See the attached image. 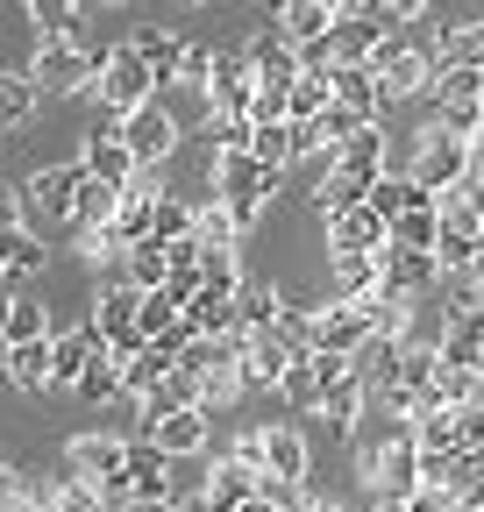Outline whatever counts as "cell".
I'll return each instance as SVG.
<instances>
[{
	"mask_svg": "<svg viewBox=\"0 0 484 512\" xmlns=\"http://www.w3.org/2000/svg\"><path fill=\"white\" fill-rule=\"evenodd\" d=\"M186 320H193V328L200 335H242V292H200L193 306H186Z\"/></svg>",
	"mask_w": 484,
	"mask_h": 512,
	"instance_id": "27",
	"label": "cell"
},
{
	"mask_svg": "<svg viewBox=\"0 0 484 512\" xmlns=\"http://www.w3.org/2000/svg\"><path fill=\"white\" fill-rule=\"evenodd\" d=\"M8 512H50V505H43V498H15Z\"/></svg>",
	"mask_w": 484,
	"mask_h": 512,
	"instance_id": "59",
	"label": "cell"
},
{
	"mask_svg": "<svg viewBox=\"0 0 484 512\" xmlns=\"http://www.w3.org/2000/svg\"><path fill=\"white\" fill-rule=\"evenodd\" d=\"M121 491H129V498H178L171 456H164L157 441H129V477H121Z\"/></svg>",
	"mask_w": 484,
	"mask_h": 512,
	"instance_id": "20",
	"label": "cell"
},
{
	"mask_svg": "<svg viewBox=\"0 0 484 512\" xmlns=\"http://www.w3.org/2000/svg\"><path fill=\"white\" fill-rule=\"evenodd\" d=\"M8 278H15V271H8V264H0V292H8Z\"/></svg>",
	"mask_w": 484,
	"mask_h": 512,
	"instance_id": "62",
	"label": "cell"
},
{
	"mask_svg": "<svg viewBox=\"0 0 484 512\" xmlns=\"http://www.w3.org/2000/svg\"><path fill=\"white\" fill-rule=\"evenodd\" d=\"M200 143H207L214 157H228V150H250V143H257V121H250V114H207Z\"/></svg>",
	"mask_w": 484,
	"mask_h": 512,
	"instance_id": "36",
	"label": "cell"
},
{
	"mask_svg": "<svg viewBox=\"0 0 484 512\" xmlns=\"http://www.w3.org/2000/svg\"><path fill=\"white\" fill-rule=\"evenodd\" d=\"M65 463L79 477H93V484H121V477H129V441H121V434H79L65 448Z\"/></svg>",
	"mask_w": 484,
	"mask_h": 512,
	"instance_id": "15",
	"label": "cell"
},
{
	"mask_svg": "<svg viewBox=\"0 0 484 512\" xmlns=\"http://www.w3.org/2000/svg\"><path fill=\"white\" fill-rule=\"evenodd\" d=\"M378 292V256H335V299H371Z\"/></svg>",
	"mask_w": 484,
	"mask_h": 512,
	"instance_id": "41",
	"label": "cell"
},
{
	"mask_svg": "<svg viewBox=\"0 0 484 512\" xmlns=\"http://www.w3.org/2000/svg\"><path fill=\"white\" fill-rule=\"evenodd\" d=\"M363 406H371V384H363V377L349 370V377H335L328 392H321V406H314V413H321V427H335V434L349 441V427L363 420Z\"/></svg>",
	"mask_w": 484,
	"mask_h": 512,
	"instance_id": "22",
	"label": "cell"
},
{
	"mask_svg": "<svg viewBox=\"0 0 484 512\" xmlns=\"http://www.w3.org/2000/svg\"><path fill=\"white\" fill-rule=\"evenodd\" d=\"M0 370H8L15 392H50V384H57L50 342H15V349H0Z\"/></svg>",
	"mask_w": 484,
	"mask_h": 512,
	"instance_id": "23",
	"label": "cell"
},
{
	"mask_svg": "<svg viewBox=\"0 0 484 512\" xmlns=\"http://www.w3.org/2000/svg\"><path fill=\"white\" fill-rule=\"evenodd\" d=\"M15 342H50V306L8 299V349H15Z\"/></svg>",
	"mask_w": 484,
	"mask_h": 512,
	"instance_id": "44",
	"label": "cell"
},
{
	"mask_svg": "<svg viewBox=\"0 0 484 512\" xmlns=\"http://www.w3.org/2000/svg\"><path fill=\"white\" fill-rule=\"evenodd\" d=\"M242 228H235V214H228V200H200L193 207V242L200 249H221V242H235Z\"/></svg>",
	"mask_w": 484,
	"mask_h": 512,
	"instance_id": "39",
	"label": "cell"
},
{
	"mask_svg": "<svg viewBox=\"0 0 484 512\" xmlns=\"http://www.w3.org/2000/svg\"><path fill=\"white\" fill-rule=\"evenodd\" d=\"M257 491H264V477H257L250 463H235V456H221V463L200 477V505H207V512H242Z\"/></svg>",
	"mask_w": 484,
	"mask_h": 512,
	"instance_id": "16",
	"label": "cell"
},
{
	"mask_svg": "<svg viewBox=\"0 0 484 512\" xmlns=\"http://www.w3.org/2000/svg\"><path fill=\"white\" fill-rule=\"evenodd\" d=\"M178 313H186V306H178V299H171V292L157 285V292H143V313H136V320H143V335L157 342L164 328H178Z\"/></svg>",
	"mask_w": 484,
	"mask_h": 512,
	"instance_id": "49",
	"label": "cell"
},
{
	"mask_svg": "<svg viewBox=\"0 0 484 512\" xmlns=\"http://www.w3.org/2000/svg\"><path fill=\"white\" fill-rule=\"evenodd\" d=\"M79 164L100 178V185H136L143 178V164H136V150H129V136H121V114H107L93 136H86V150H79Z\"/></svg>",
	"mask_w": 484,
	"mask_h": 512,
	"instance_id": "9",
	"label": "cell"
},
{
	"mask_svg": "<svg viewBox=\"0 0 484 512\" xmlns=\"http://www.w3.org/2000/svg\"><path fill=\"white\" fill-rule=\"evenodd\" d=\"M171 242H157V235H143V242H129V256H121V278H129L136 292H157L164 278H171Z\"/></svg>",
	"mask_w": 484,
	"mask_h": 512,
	"instance_id": "25",
	"label": "cell"
},
{
	"mask_svg": "<svg viewBox=\"0 0 484 512\" xmlns=\"http://www.w3.org/2000/svg\"><path fill=\"white\" fill-rule=\"evenodd\" d=\"M8 228H22V200H8V192H0V235Z\"/></svg>",
	"mask_w": 484,
	"mask_h": 512,
	"instance_id": "55",
	"label": "cell"
},
{
	"mask_svg": "<svg viewBox=\"0 0 484 512\" xmlns=\"http://www.w3.org/2000/svg\"><path fill=\"white\" fill-rule=\"evenodd\" d=\"M79 249H86V264H114V256H129V242H121V228H114V221L79 228Z\"/></svg>",
	"mask_w": 484,
	"mask_h": 512,
	"instance_id": "48",
	"label": "cell"
},
{
	"mask_svg": "<svg viewBox=\"0 0 484 512\" xmlns=\"http://www.w3.org/2000/svg\"><path fill=\"white\" fill-rule=\"evenodd\" d=\"M371 8H378V15H392L399 29H406V22H428V0H371Z\"/></svg>",
	"mask_w": 484,
	"mask_h": 512,
	"instance_id": "52",
	"label": "cell"
},
{
	"mask_svg": "<svg viewBox=\"0 0 484 512\" xmlns=\"http://www.w3.org/2000/svg\"><path fill=\"white\" fill-rule=\"evenodd\" d=\"M0 349H8V292H0Z\"/></svg>",
	"mask_w": 484,
	"mask_h": 512,
	"instance_id": "60",
	"label": "cell"
},
{
	"mask_svg": "<svg viewBox=\"0 0 484 512\" xmlns=\"http://www.w3.org/2000/svg\"><path fill=\"white\" fill-rule=\"evenodd\" d=\"M442 278V264H435V249H378V285L385 292H406V299H420V292H428Z\"/></svg>",
	"mask_w": 484,
	"mask_h": 512,
	"instance_id": "14",
	"label": "cell"
},
{
	"mask_svg": "<svg viewBox=\"0 0 484 512\" xmlns=\"http://www.w3.org/2000/svg\"><path fill=\"white\" fill-rule=\"evenodd\" d=\"M22 8L43 29V43H79V8L86 0H22Z\"/></svg>",
	"mask_w": 484,
	"mask_h": 512,
	"instance_id": "34",
	"label": "cell"
},
{
	"mask_svg": "<svg viewBox=\"0 0 484 512\" xmlns=\"http://www.w3.org/2000/svg\"><path fill=\"white\" fill-rule=\"evenodd\" d=\"M0 264H8L15 278H36V271L50 264V249H43V235H29V228H8V235H0Z\"/></svg>",
	"mask_w": 484,
	"mask_h": 512,
	"instance_id": "37",
	"label": "cell"
},
{
	"mask_svg": "<svg viewBox=\"0 0 484 512\" xmlns=\"http://www.w3.org/2000/svg\"><path fill=\"white\" fill-rule=\"evenodd\" d=\"M121 136H129V150H136V164H143V171H157V164L178 150V114H171V107H157V100H143L136 114H121Z\"/></svg>",
	"mask_w": 484,
	"mask_h": 512,
	"instance_id": "10",
	"label": "cell"
},
{
	"mask_svg": "<svg viewBox=\"0 0 484 512\" xmlns=\"http://www.w3.org/2000/svg\"><path fill=\"white\" fill-rule=\"evenodd\" d=\"M200 271H207V285H214V292H242V264H235V242H221V249H200Z\"/></svg>",
	"mask_w": 484,
	"mask_h": 512,
	"instance_id": "47",
	"label": "cell"
},
{
	"mask_svg": "<svg viewBox=\"0 0 484 512\" xmlns=\"http://www.w3.org/2000/svg\"><path fill=\"white\" fill-rule=\"evenodd\" d=\"M242 57H250V72H257L264 86H292V79H299V43H292L285 29H264Z\"/></svg>",
	"mask_w": 484,
	"mask_h": 512,
	"instance_id": "21",
	"label": "cell"
},
{
	"mask_svg": "<svg viewBox=\"0 0 484 512\" xmlns=\"http://www.w3.org/2000/svg\"><path fill=\"white\" fill-rule=\"evenodd\" d=\"M335 15H371V0H328Z\"/></svg>",
	"mask_w": 484,
	"mask_h": 512,
	"instance_id": "57",
	"label": "cell"
},
{
	"mask_svg": "<svg viewBox=\"0 0 484 512\" xmlns=\"http://www.w3.org/2000/svg\"><path fill=\"white\" fill-rule=\"evenodd\" d=\"M335 107V86L321 79V72H299L292 86H285V114L292 121H314V114H328Z\"/></svg>",
	"mask_w": 484,
	"mask_h": 512,
	"instance_id": "35",
	"label": "cell"
},
{
	"mask_svg": "<svg viewBox=\"0 0 484 512\" xmlns=\"http://www.w3.org/2000/svg\"><path fill=\"white\" fill-rule=\"evenodd\" d=\"M150 235H157V242H171V249H178V242H193V207L178 200V192H164V200H157V221H150Z\"/></svg>",
	"mask_w": 484,
	"mask_h": 512,
	"instance_id": "45",
	"label": "cell"
},
{
	"mask_svg": "<svg viewBox=\"0 0 484 512\" xmlns=\"http://www.w3.org/2000/svg\"><path fill=\"white\" fill-rule=\"evenodd\" d=\"M242 512H285V498H278V491H257V498L242 505Z\"/></svg>",
	"mask_w": 484,
	"mask_h": 512,
	"instance_id": "56",
	"label": "cell"
},
{
	"mask_svg": "<svg viewBox=\"0 0 484 512\" xmlns=\"http://www.w3.org/2000/svg\"><path fill=\"white\" fill-rule=\"evenodd\" d=\"M79 185H86V164H50V171H36V178H29V200H36L50 221H65V228H72Z\"/></svg>",
	"mask_w": 484,
	"mask_h": 512,
	"instance_id": "19",
	"label": "cell"
},
{
	"mask_svg": "<svg viewBox=\"0 0 484 512\" xmlns=\"http://www.w3.org/2000/svg\"><path fill=\"white\" fill-rule=\"evenodd\" d=\"M86 8H121V0H86Z\"/></svg>",
	"mask_w": 484,
	"mask_h": 512,
	"instance_id": "61",
	"label": "cell"
},
{
	"mask_svg": "<svg viewBox=\"0 0 484 512\" xmlns=\"http://www.w3.org/2000/svg\"><path fill=\"white\" fill-rule=\"evenodd\" d=\"M150 86H157V72H150V64H143L129 43L107 50V57H100V72H93V100H100L107 114H136V107L150 100Z\"/></svg>",
	"mask_w": 484,
	"mask_h": 512,
	"instance_id": "3",
	"label": "cell"
},
{
	"mask_svg": "<svg viewBox=\"0 0 484 512\" xmlns=\"http://www.w3.org/2000/svg\"><path fill=\"white\" fill-rule=\"evenodd\" d=\"M129 512H186L178 498H129Z\"/></svg>",
	"mask_w": 484,
	"mask_h": 512,
	"instance_id": "54",
	"label": "cell"
},
{
	"mask_svg": "<svg viewBox=\"0 0 484 512\" xmlns=\"http://www.w3.org/2000/svg\"><path fill=\"white\" fill-rule=\"evenodd\" d=\"M50 512H107V484H93V477H65V484H57L50 491Z\"/></svg>",
	"mask_w": 484,
	"mask_h": 512,
	"instance_id": "43",
	"label": "cell"
},
{
	"mask_svg": "<svg viewBox=\"0 0 484 512\" xmlns=\"http://www.w3.org/2000/svg\"><path fill=\"white\" fill-rule=\"evenodd\" d=\"M214 57H221V50H200V43H186V50H178V86L207 93V79H214Z\"/></svg>",
	"mask_w": 484,
	"mask_h": 512,
	"instance_id": "50",
	"label": "cell"
},
{
	"mask_svg": "<svg viewBox=\"0 0 484 512\" xmlns=\"http://www.w3.org/2000/svg\"><path fill=\"white\" fill-rule=\"evenodd\" d=\"M278 185H285V171L264 164L257 150H228V157H214V192L228 200L235 228H250V221L264 214V200H278Z\"/></svg>",
	"mask_w": 484,
	"mask_h": 512,
	"instance_id": "1",
	"label": "cell"
},
{
	"mask_svg": "<svg viewBox=\"0 0 484 512\" xmlns=\"http://www.w3.org/2000/svg\"><path fill=\"white\" fill-rule=\"evenodd\" d=\"M278 313H285V292L278 285H242V335H264Z\"/></svg>",
	"mask_w": 484,
	"mask_h": 512,
	"instance_id": "42",
	"label": "cell"
},
{
	"mask_svg": "<svg viewBox=\"0 0 484 512\" xmlns=\"http://www.w3.org/2000/svg\"><path fill=\"white\" fill-rule=\"evenodd\" d=\"M307 470H314L307 434H299L292 420H271V427H264V491H278V484H307Z\"/></svg>",
	"mask_w": 484,
	"mask_h": 512,
	"instance_id": "11",
	"label": "cell"
},
{
	"mask_svg": "<svg viewBox=\"0 0 484 512\" xmlns=\"http://www.w3.org/2000/svg\"><path fill=\"white\" fill-rule=\"evenodd\" d=\"M363 342H371V313H363V299H328V306L307 313V349L356 356Z\"/></svg>",
	"mask_w": 484,
	"mask_h": 512,
	"instance_id": "6",
	"label": "cell"
},
{
	"mask_svg": "<svg viewBox=\"0 0 484 512\" xmlns=\"http://www.w3.org/2000/svg\"><path fill=\"white\" fill-rule=\"evenodd\" d=\"M36 79L29 72H0V136H15V128H29L36 121Z\"/></svg>",
	"mask_w": 484,
	"mask_h": 512,
	"instance_id": "33",
	"label": "cell"
},
{
	"mask_svg": "<svg viewBox=\"0 0 484 512\" xmlns=\"http://www.w3.org/2000/svg\"><path fill=\"white\" fill-rule=\"evenodd\" d=\"M278 392H285L292 406H321V370H314V356H307V349L292 356V370H285V384H278Z\"/></svg>",
	"mask_w": 484,
	"mask_h": 512,
	"instance_id": "46",
	"label": "cell"
},
{
	"mask_svg": "<svg viewBox=\"0 0 484 512\" xmlns=\"http://www.w3.org/2000/svg\"><path fill=\"white\" fill-rule=\"evenodd\" d=\"M143 292L129 285V278H121V285H107L100 299H93V328H100V342L121 356V363H129V356H143L150 349V335H143Z\"/></svg>",
	"mask_w": 484,
	"mask_h": 512,
	"instance_id": "2",
	"label": "cell"
},
{
	"mask_svg": "<svg viewBox=\"0 0 484 512\" xmlns=\"http://www.w3.org/2000/svg\"><path fill=\"white\" fill-rule=\"evenodd\" d=\"M328 86H335V107H342L349 121H378V114H385V86L371 79V64H335Z\"/></svg>",
	"mask_w": 484,
	"mask_h": 512,
	"instance_id": "18",
	"label": "cell"
},
{
	"mask_svg": "<svg viewBox=\"0 0 484 512\" xmlns=\"http://www.w3.org/2000/svg\"><path fill=\"white\" fill-rule=\"evenodd\" d=\"M335 22H342V15L328 8V0H292V8L278 15V29H285L299 50H307V43H328V29H335Z\"/></svg>",
	"mask_w": 484,
	"mask_h": 512,
	"instance_id": "32",
	"label": "cell"
},
{
	"mask_svg": "<svg viewBox=\"0 0 484 512\" xmlns=\"http://www.w3.org/2000/svg\"><path fill=\"white\" fill-rule=\"evenodd\" d=\"M228 456H235V463H250V470L264 477V427H242V434H235V448H228Z\"/></svg>",
	"mask_w": 484,
	"mask_h": 512,
	"instance_id": "51",
	"label": "cell"
},
{
	"mask_svg": "<svg viewBox=\"0 0 484 512\" xmlns=\"http://www.w3.org/2000/svg\"><path fill=\"white\" fill-rule=\"evenodd\" d=\"M107 342H100V328H93V320H86V328L79 335H50V363H57V384H79V370L100 356Z\"/></svg>",
	"mask_w": 484,
	"mask_h": 512,
	"instance_id": "30",
	"label": "cell"
},
{
	"mask_svg": "<svg viewBox=\"0 0 484 512\" xmlns=\"http://www.w3.org/2000/svg\"><path fill=\"white\" fill-rule=\"evenodd\" d=\"M392 242V221L371 207V200H356V207H335L328 214V256H378Z\"/></svg>",
	"mask_w": 484,
	"mask_h": 512,
	"instance_id": "8",
	"label": "cell"
},
{
	"mask_svg": "<svg viewBox=\"0 0 484 512\" xmlns=\"http://www.w3.org/2000/svg\"><path fill=\"white\" fill-rule=\"evenodd\" d=\"M193 8H200V0H193Z\"/></svg>",
	"mask_w": 484,
	"mask_h": 512,
	"instance_id": "64",
	"label": "cell"
},
{
	"mask_svg": "<svg viewBox=\"0 0 484 512\" xmlns=\"http://www.w3.org/2000/svg\"><path fill=\"white\" fill-rule=\"evenodd\" d=\"M93 72H100V57H86L79 43H36V57H29V79H36V93H93Z\"/></svg>",
	"mask_w": 484,
	"mask_h": 512,
	"instance_id": "5",
	"label": "cell"
},
{
	"mask_svg": "<svg viewBox=\"0 0 484 512\" xmlns=\"http://www.w3.org/2000/svg\"><path fill=\"white\" fill-rule=\"evenodd\" d=\"M307 512H349V505H335V498H314V491H307Z\"/></svg>",
	"mask_w": 484,
	"mask_h": 512,
	"instance_id": "58",
	"label": "cell"
},
{
	"mask_svg": "<svg viewBox=\"0 0 484 512\" xmlns=\"http://www.w3.org/2000/svg\"><path fill=\"white\" fill-rule=\"evenodd\" d=\"M257 107V72L242 50H221L214 57V79H207V114H250Z\"/></svg>",
	"mask_w": 484,
	"mask_h": 512,
	"instance_id": "12",
	"label": "cell"
},
{
	"mask_svg": "<svg viewBox=\"0 0 484 512\" xmlns=\"http://www.w3.org/2000/svg\"><path fill=\"white\" fill-rule=\"evenodd\" d=\"M171 370H178V356H171L164 342H150L143 356H129V363H121V392H129V399H150Z\"/></svg>",
	"mask_w": 484,
	"mask_h": 512,
	"instance_id": "29",
	"label": "cell"
},
{
	"mask_svg": "<svg viewBox=\"0 0 484 512\" xmlns=\"http://www.w3.org/2000/svg\"><path fill=\"white\" fill-rule=\"evenodd\" d=\"M363 484H371V491H413L420 484V441H413V427H399L392 441L363 448Z\"/></svg>",
	"mask_w": 484,
	"mask_h": 512,
	"instance_id": "7",
	"label": "cell"
},
{
	"mask_svg": "<svg viewBox=\"0 0 484 512\" xmlns=\"http://www.w3.org/2000/svg\"><path fill=\"white\" fill-rule=\"evenodd\" d=\"M22 498V470H8V463H0V512H8Z\"/></svg>",
	"mask_w": 484,
	"mask_h": 512,
	"instance_id": "53",
	"label": "cell"
},
{
	"mask_svg": "<svg viewBox=\"0 0 484 512\" xmlns=\"http://www.w3.org/2000/svg\"><path fill=\"white\" fill-rule=\"evenodd\" d=\"M292 342H278L271 328L264 335H250V342H242V384H250V392H278V384H285V370H292Z\"/></svg>",
	"mask_w": 484,
	"mask_h": 512,
	"instance_id": "17",
	"label": "cell"
},
{
	"mask_svg": "<svg viewBox=\"0 0 484 512\" xmlns=\"http://www.w3.org/2000/svg\"><path fill=\"white\" fill-rule=\"evenodd\" d=\"M72 392H79L86 406H121V399H129V392H121V356H114V349H100V356L79 370Z\"/></svg>",
	"mask_w": 484,
	"mask_h": 512,
	"instance_id": "31",
	"label": "cell"
},
{
	"mask_svg": "<svg viewBox=\"0 0 484 512\" xmlns=\"http://www.w3.org/2000/svg\"><path fill=\"white\" fill-rule=\"evenodd\" d=\"M435 242H442V214L435 207H413V214L392 221V249H435Z\"/></svg>",
	"mask_w": 484,
	"mask_h": 512,
	"instance_id": "40",
	"label": "cell"
},
{
	"mask_svg": "<svg viewBox=\"0 0 484 512\" xmlns=\"http://www.w3.org/2000/svg\"><path fill=\"white\" fill-rule=\"evenodd\" d=\"M114 207H121V185H100V178L86 171L79 207H72V228H100V221H114Z\"/></svg>",
	"mask_w": 484,
	"mask_h": 512,
	"instance_id": "38",
	"label": "cell"
},
{
	"mask_svg": "<svg viewBox=\"0 0 484 512\" xmlns=\"http://www.w3.org/2000/svg\"><path fill=\"white\" fill-rule=\"evenodd\" d=\"M129 50L157 72V86H178V50H186V43H171L157 22H136V29H129Z\"/></svg>",
	"mask_w": 484,
	"mask_h": 512,
	"instance_id": "28",
	"label": "cell"
},
{
	"mask_svg": "<svg viewBox=\"0 0 484 512\" xmlns=\"http://www.w3.org/2000/svg\"><path fill=\"white\" fill-rule=\"evenodd\" d=\"M449 512H477V505H449Z\"/></svg>",
	"mask_w": 484,
	"mask_h": 512,
	"instance_id": "63",
	"label": "cell"
},
{
	"mask_svg": "<svg viewBox=\"0 0 484 512\" xmlns=\"http://www.w3.org/2000/svg\"><path fill=\"white\" fill-rule=\"evenodd\" d=\"M399 356H406V335H371L349 363H356V377L371 384V392H385V384L399 377Z\"/></svg>",
	"mask_w": 484,
	"mask_h": 512,
	"instance_id": "26",
	"label": "cell"
},
{
	"mask_svg": "<svg viewBox=\"0 0 484 512\" xmlns=\"http://www.w3.org/2000/svg\"><path fill=\"white\" fill-rule=\"evenodd\" d=\"M463 164H470V143H463V136H449L442 121H435V128H420V136H413V157H406V171L428 185V192L463 185Z\"/></svg>",
	"mask_w": 484,
	"mask_h": 512,
	"instance_id": "4",
	"label": "cell"
},
{
	"mask_svg": "<svg viewBox=\"0 0 484 512\" xmlns=\"http://www.w3.org/2000/svg\"><path fill=\"white\" fill-rule=\"evenodd\" d=\"M143 413H150V441L164 448L171 463L207 448V413H200V406H143Z\"/></svg>",
	"mask_w": 484,
	"mask_h": 512,
	"instance_id": "13",
	"label": "cell"
},
{
	"mask_svg": "<svg viewBox=\"0 0 484 512\" xmlns=\"http://www.w3.org/2000/svg\"><path fill=\"white\" fill-rule=\"evenodd\" d=\"M378 43H385L378 15H342V22L328 29V57H335V64H371Z\"/></svg>",
	"mask_w": 484,
	"mask_h": 512,
	"instance_id": "24",
	"label": "cell"
}]
</instances>
